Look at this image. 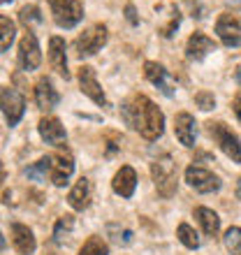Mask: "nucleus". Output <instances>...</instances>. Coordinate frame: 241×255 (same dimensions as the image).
<instances>
[{
    "instance_id": "nucleus-3",
    "label": "nucleus",
    "mask_w": 241,
    "mask_h": 255,
    "mask_svg": "<svg viewBox=\"0 0 241 255\" xmlns=\"http://www.w3.org/2000/svg\"><path fill=\"white\" fill-rule=\"evenodd\" d=\"M207 132L214 137V141L221 146V151L228 155L230 160L235 162H241V144H239V137H237L232 130L223 121H211L207 123Z\"/></svg>"
},
{
    "instance_id": "nucleus-32",
    "label": "nucleus",
    "mask_w": 241,
    "mask_h": 255,
    "mask_svg": "<svg viewBox=\"0 0 241 255\" xmlns=\"http://www.w3.org/2000/svg\"><path fill=\"white\" fill-rule=\"evenodd\" d=\"M2 179H5V167H2V160H0V183H2Z\"/></svg>"
},
{
    "instance_id": "nucleus-33",
    "label": "nucleus",
    "mask_w": 241,
    "mask_h": 255,
    "mask_svg": "<svg viewBox=\"0 0 241 255\" xmlns=\"http://www.w3.org/2000/svg\"><path fill=\"white\" fill-rule=\"evenodd\" d=\"M2 249H5V237L0 235V251H2Z\"/></svg>"
},
{
    "instance_id": "nucleus-1",
    "label": "nucleus",
    "mask_w": 241,
    "mask_h": 255,
    "mask_svg": "<svg viewBox=\"0 0 241 255\" xmlns=\"http://www.w3.org/2000/svg\"><path fill=\"white\" fill-rule=\"evenodd\" d=\"M120 114H123L127 126L134 128L148 141H155L165 132V114L160 112V107H155V102L148 100L146 95H132L127 102H123Z\"/></svg>"
},
{
    "instance_id": "nucleus-9",
    "label": "nucleus",
    "mask_w": 241,
    "mask_h": 255,
    "mask_svg": "<svg viewBox=\"0 0 241 255\" xmlns=\"http://www.w3.org/2000/svg\"><path fill=\"white\" fill-rule=\"evenodd\" d=\"M144 74H146V79L153 84V86L160 88L162 95H167V98H174L176 93V81L174 77L160 65V63H153V61H146L144 63Z\"/></svg>"
},
{
    "instance_id": "nucleus-28",
    "label": "nucleus",
    "mask_w": 241,
    "mask_h": 255,
    "mask_svg": "<svg viewBox=\"0 0 241 255\" xmlns=\"http://www.w3.org/2000/svg\"><path fill=\"white\" fill-rule=\"evenodd\" d=\"M223 242L232 255H241V228H230L223 237Z\"/></svg>"
},
{
    "instance_id": "nucleus-12",
    "label": "nucleus",
    "mask_w": 241,
    "mask_h": 255,
    "mask_svg": "<svg viewBox=\"0 0 241 255\" xmlns=\"http://www.w3.org/2000/svg\"><path fill=\"white\" fill-rule=\"evenodd\" d=\"M74 172V160L65 153H54L49 155V176L56 186H65L67 179Z\"/></svg>"
},
{
    "instance_id": "nucleus-14",
    "label": "nucleus",
    "mask_w": 241,
    "mask_h": 255,
    "mask_svg": "<svg viewBox=\"0 0 241 255\" xmlns=\"http://www.w3.org/2000/svg\"><path fill=\"white\" fill-rule=\"evenodd\" d=\"M91 200H93V183H91V179L81 176L72 186V190L67 193V202L74 211H84V209L91 207Z\"/></svg>"
},
{
    "instance_id": "nucleus-25",
    "label": "nucleus",
    "mask_w": 241,
    "mask_h": 255,
    "mask_svg": "<svg viewBox=\"0 0 241 255\" xmlns=\"http://www.w3.org/2000/svg\"><path fill=\"white\" fill-rule=\"evenodd\" d=\"M79 255H109V246L102 237H88L86 244L81 246Z\"/></svg>"
},
{
    "instance_id": "nucleus-17",
    "label": "nucleus",
    "mask_w": 241,
    "mask_h": 255,
    "mask_svg": "<svg viewBox=\"0 0 241 255\" xmlns=\"http://www.w3.org/2000/svg\"><path fill=\"white\" fill-rule=\"evenodd\" d=\"M49 63L63 79H70L67 70V54H65V40L63 37H51L49 40Z\"/></svg>"
},
{
    "instance_id": "nucleus-16",
    "label": "nucleus",
    "mask_w": 241,
    "mask_h": 255,
    "mask_svg": "<svg viewBox=\"0 0 241 255\" xmlns=\"http://www.w3.org/2000/svg\"><path fill=\"white\" fill-rule=\"evenodd\" d=\"M37 130H40L42 139L47 141V144H54V146H58V144H63L67 139L65 128H63V123L56 116H44L40 121V126H37Z\"/></svg>"
},
{
    "instance_id": "nucleus-20",
    "label": "nucleus",
    "mask_w": 241,
    "mask_h": 255,
    "mask_svg": "<svg viewBox=\"0 0 241 255\" xmlns=\"http://www.w3.org/2000/svg\"><path fill=\"white\" fill-rule=\"evenodd\" d=\"M12 246L16 249V253L21 255H30L35 251V237L33 230L28 225H21V223H14L12 225Z\"/></svg>"
},
{
    "instance_id": "nucleus-24",
    "label": "nucleus",
    "mask_w": 241,
    "mask_h": 255,
    "mask_svg": "<svg viewBox=\"0 0 241 255\" xmlns=\"http://www.w3.org/2000/svg\"><path fill=\"white\" fill-rule=\"evenodd\" d=\"M107 232H109V237H112V242L119 244V246H130V244H132V230L123 228L119 223H109Z\"/></svg>"
},
{
    "instance_id": "nucleus-13",
    "label": "nucleus",
    "mask_w": 241,
    "mask_h": 255,
    "mask_svg": "<svg viewBox=\"0 0 241 255\" xmlns=\"http://www.w3.org/2000/svg\"><path fill=\"white\" fill-rule=\"evenodd\" d=\"M58 102H60V95L54 88L51 79H49V77L37 79V84H35V105H37L42 112H51L54 107H58Z\"/></svg>"
},
{
    "instance_id": "nucleus-29",
    "label": "nucleus",
    "mask_w": 241,
    "mask_h": 255,
    "mask_svg": "<svg viewBox=\"0 0 241 255\" xmlns=\"http://www.w3.org/2000/svg\"><path fill=\"white\" fill-rule=\"evenodd\" d=\"M195 102H197V107L204 109V112L216 107V98H214V93H209V91H200V93L195 95Z\"/></svg>"
},
{
    "instance_id": "nucleus-8",
    "label": "nucleus",
    "mask_w": 241,
    "mask_h": 255,
    "mask_svg": "<svg viewBox=\"0 0 241 255\" xmlns=\"http://www.w3.org/2000/svg\"><path fill=\"white\" fill-rule=\"evenodd\" d=\"M42 63V49H40V42L35 37V33L28 30L19 42V65L30 72V70H37Z\"/></svg>"
},
{
    "instance_id": "nucleus-31",
    "label": "nucleus",
    "mask_w": 241,
    "mask_h": 255,
    "mask_svg": "<svg viewBox=\"0 0 241 255\" xmlns=\"http://www.w3.org/2000/svg\"><path fill=\"white\" fill-rule=\"evenodd\" d=\"M125 16H127V21H130V23H137V14H134V7L132 5L125 7Z\"/></svg>"
},
{
    "instance_id": "nucleus-19",
    "label": "nucleus",
    "mask_w": 241,
    "mask_h": 255,
    "mask_svg": "<svg viewBox=\"0 0 241 255\" xmlns=\"http://www.w3.org/2000/svg\"><path fill=\"white\" fill-rule=\"evenodd\" d=\"M112 188H114L116 195H120V197H132L134 195V188H137V172H134L130 165H125V167H120L119 172H116L114 181H112Z\"/></svg>"
},
{
    "instance_id": "nucleus-11",
    "label": "nucleus",
    "mask_w": 241,
    "mask_h": 255,
    "mask_svg": "<svg viewBox=\"0 0 241 255\" xmlns=\"http://www.w3.org/2000/svg\"><path fill=\"white\" fill-rule=\"evenodd\" d=\"M216 33L225 47H239L241 44V23L232 14H221L216 21Z\"/></svg>"
},
{
    "instance_id": "nucleus-26",
    "label": "nucleus",
    "mask_w": 241,
    "mask_h": 255,
    "mask_svg": "<svg viewBox=\"0 0 241 255\" xmlns=\"http://www.w3.org/2000/svg\"><path fill=\"white\" fill-rule=\"evenodd\" d=\"M74 230V218L72 216H60L56 221V228H54V242L56 244H63L67 237L72 235Z\"/></svg>"
},
{
    "instance_id": "nucleus-36",
    "label": "nucleus",
    "mask_w": 241,
    "mask_h": 255,
    "mask_svg": "<svg viewBox=\"0 0 241 255\" xmlns=\"http://www.w3.org/2000/svg\"><path fill=\"white\" fill-rule=\"evenodd\" d=\"M0 2H12V0H0Z\"/></svg>"
},
{
    "instance_id": "nucleus-2",
    "label": "nucleus",
    "mask_w": 241,
    "mask_h": 255,
    "mask_svg": "<svg viewBox=\"0 0 241 255\" xmlns=\"http://www.w3.org/2000/svg\"><path fill=\"white\" fill-rule=\"evenodd\" d=\"M151 176L162 197H172L176 193V162L169 155H160L151 165Z\"/></svg>"
},
{
    "instance_id": "nucleus-27",
    "label": "nucleus",
    "mask_w": 241,
    "mask_h": 255,
    "mask_svg": "<svg viewBox=\"0 0 241 255\" xmlns=\"http://www.w3.org/2000/svg\"><path fill=\"white\" fill-rule=\"evenodd\" d=\"M19 21L28 28V30H30V26H33V23H40V21H42L40 7H37V5H23V7H21V12H19Z\"/></svg>"
},
{
    "instance_id": "nucleus-15",
    "label": "nucleus",
    "mask_w": 241,
    "mask_h": 255,
    "mask_svg": "<svg viewBox=\"0 0 241 255\" xmlns=\"http://www.w3.org/2000/svg\"><path fill=\"white\" fill-rule=\"evenodd\" d=\"M211 51H216V42L204 33H193L188 37L186 44V56L190 61H204Z\"/></svg>"
},
{
    "instance_id": "nucleus-4",
    "label": "nucleus",
    "mask_w": 241,
    "mask_h": 255,
    "mask_svg": "<svg viewBox=\"0 0 241 255\" xmlns=\"http://www.w3.org/2000/svg\"><path fill=\"white\" fill-rule=\"evenodd\" d=\"M105 44H107V26H105V23H93V26L86 28V30L77 37L74 49H77V56H79V58H86V56L98 54Z\"/></svg>"
},
{
    "instance_id": "nucleus-30",
    "label": "nucleus",
    "mask_w": 241,
    "mask_h": 255,
    "mask_svg": "<svg viewBox=\"0 0 241 255\" xmlns=\"http://www.w3.org/2000/svg\"><path fill=\"white\" fill-rule=\"evenodd\" d=\"M232 107H235V114H237V119L241 121V91L237 93V98H235V102H232Z\"/></svg>"
},
{
    "instance_id": "nucleus-22",
    "label": "nucleus",
    "mask_w": 241,
    "mask_h": 255,
    "mask_svg": "<svg viewBox=\"0 0 241 255\" xmlns=\"http://www.w3.org/2000/svg\"><path fill=\"white\" fill-rule=\"evenodd\" d=\"M14 37H16V26H14V21L7 19V16H0V54L12 47Z\"/></svg>"
},
{
    "instance_id": "nucleus-34",
    "label": "nucleus",
    "mask_w": 241,
    "mask_h": 255,
    "mask_svg": "<svg viewBox=\"0 0 241 255\" xmlns=\"http://www.w3.org/2000/svg\"><path fill=\"white\" fill-rule=\"evenodd\" d=\"M237 195L241 197V179H239V183H237Z\"/></svg>"
},
{
    "instance_id": "nucleus-10",
    "label": "nucleus",
    "mask_w": 241,
    "mask_h": 255,
    "mask_svg": "<svg viewBox=\"0 0 241 255\" xmlns=\"http://www.w3.org/2000/svg\"><path fill=\"white\" fill-rule=\"evenodd\" d=\"M79 88L81 93L88 95L91 100L95 102V105H100V107H107V95H105V91L100 88V84H98V77H95V70L93 67H79Z\"/></svg>"
},
{
    "instance_id": "nucleus-23",
    "label": "nucleus",
    "mask_w": 241,
    "mask_h": 255,
    "mask_svg": "<svg viewBox=\"0 0 241 255\" xmlns=\"http://www.w3.org/2000/svg\"><path fill=\"white\" fill-rule=\"evenodd\" d=\"M176 237H179V242L183 244L186 249H190V251L200 249V237H197V232H195L188 223H181L179 230H176Z\"/></svg>"
},
{
    "instance_id": "nucleus-5",
    "label": "nucleus",
    "mask_w": 241,
    "mask_h": 255,
    "mask_svg": "<svg viewBox=\"0 0 241 255\" xmlns=\"http://www.w3.org/2000/svg\"><path fill=\"white\" fill-rule=\"evenodd\" d=\"M54 21L60 28H74L84 19V5L81 0H49Z\"/></svg>"
},
{
    "instance_id": "nucleus-6",
    "label": "nucleus",
    "mask_w": 241,
    "mask_h": 255,
    "mask_svg": "<svg viewBox=\"0 0 241 255\" xmlns=\"http://www.w3.org/2000/svg\"><path fill=\"white\" fill-rule=\"evenodd\" d=\"M0 112L5 116L7 126H16L26 112V100L23 95L12 86H0Z\"/></svg>"
},
{
    "instance_id": "nucleus-7",
    "label": "nucleus",
    "mask_w": 241,
    "mask_h": 255,
    "mask_svg": "<svg viewBox=\"0 0 241 255\" xmlns=\"http://www.w3.org/2000/svg\"><path fill=\"white\" fill-rule=\"evenodd\" d=\"M186 181L190 188H195L197 193H204V195L221 190V179L214 172H209L207 167H200V165H190L186 169Z\"/></svg>"
},
{
    "instance_id": "nucleus-18",
    "label": "nucleus",
    "mask_w": 241,
    "mask_h": 255,
    "mask_svg": "<svg viewBox=\"0 0 241 255\" xmlns=\"http://www.w3.org/2000/svg\"><path fill=\"white\" fill-rule=\"evenodd\" d=\"M197 123L195 119L188 112H181L179 116L174 119V132H176V139L183 144V146H195V137H197Z\"/></svg>"
},
{
    "instance_id": "nucleus-21",
    "label": "nucleus",
    "mask_w": 241,
    "mask_h": 255,
    "mask_svg": "<svg viewBox=\"0 0 241 255\" xmlns=\"http://www.w3.org/2000/svg\"><path fill=\"white\" fill-rule=\"evenodd\" d=\"M195 218H197V223L202 225V230H204L207 237H216L221 232V218H218V214H216L214 209L197 207L195 209Z\"/></svg>"
},
{
    "instance_id": "nucleus-35",
    "label": "nucleus",
    "mask_w": 241,
    "mask_h": 255,
    "mask_svg": "<svg viewBox=\"0 0 241 255\" xmlns=\"http://www.w3.org/2000/svg\"><path fill=\"white\" fill-rule=\"evenodd\" d=\"M237 84H239V86H241V70H239V72H237Z\"/></svg>"
}]
</instances>
